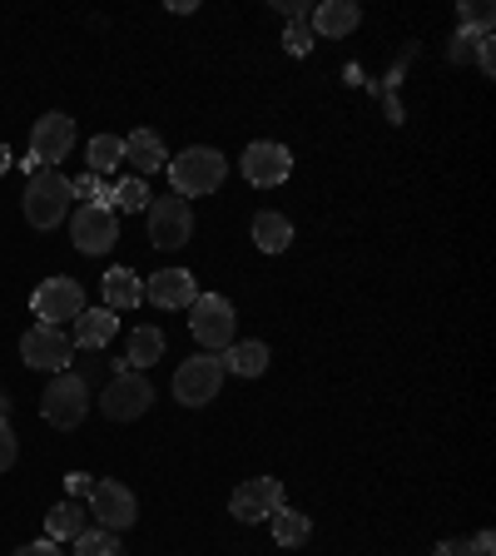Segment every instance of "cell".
Returning a JSON list of instances; mask_svg holds the SVG:
<instances>
[{"label":"cell","instance_id":"cell-37","mask_svg":"<svg viewBox=\"0 0 496 556\" xmlns=\"http://www.w3.org/2000/svg\"><path fill=\"white\" fill-rule=\"evenodd\" d=\"M472 552H476V556H492V552H496L492 532H476V536H472Z\"/></svg>","mask_w":496,"mask_h":556},{"label":"cell","instance_id":"cell-34","mask_svg":"<svg viewBox=\"0 0 496 556\" xmlns=\"http://www.w3.org/2000/svg\"><path fill=\"white\" fill-rule=\"evenodd\" d=\"M432 556H476V552H472V542H467V536H457V542H442Z\"/></svg>","mask_w":496,"mask_h":556},{"label":"cell","instance_id":"cell-40","mask_svg":"<svg viewBox=\"0 0 496 556\" xmlns=\"http://www.w3.org/2000/svg\"><path fill=\"white\" fill-rule=\"evenodd\" d=\"M5 413H11V397H5V393H0V417H5Z\"/></svg>","mask_w":496,"mask_h":556},{"label":"cell","instance_id":"cell-12","mask_svg":"<svg viewBox=\"0 0 496 556\" xmlns=\"http://www.w3.org/2000/svg\"><path fill=\"white\" fill-rule=\"evenodd\" d=\"M243 179L249 185H258V189H274V185H283L293 174V154H289V144H274V139H254L249 150H243Z\"/></svg>","mask_w":496,"mask_h":556},{"label":"cell","instance_id":"cell-18","mask_svg":"<svg viewBox=\"0 0 496 556\" xmlns=\"http://www.w3.org/2000/svg\"><path fill=\"white\" fill-rule=\"evenodd\" d=\"M363 25V11L353 5V0H323L318 11H313V25L308 30L328 35V40H343V35H353Z\"/></svg>","mask_w":496,"mask_h":556},{"label":"cell","instance_id":"cell-10","mask_svg":"<svg viewBox=\"0 0 496 556\" xmlns=\"http://www.w3.org/2000/svg\"><path fill=\"white\" fill-rule=\"evenodd\" d=\"M283 507V482L278 477H249V482L233 486V497H229V517L239 521H268L274 511Z\"/></svg>","mask_w":496,"mask_h":556},{"label":"cell","instance_id":"cell-33","mask_svg":"<svg viewBox=\"0 0 496 556\" xmlns=\"http://www.w3.org/2000/svg\"><path fill=\"white\" fill-rule=\"evenodd\" d=\"M90 486H94V477L69 472V477H65V497H90Z\"/></svg>","mask_w":496,"mask_h":556},{"label":"cell","instance_id":"cell-9","mask_svg":"<svg viewBox=\"0 0 496 556\" xmlns=\"http://www.w3.org/2000/svg\"><path fill=\"white\" fill-rule=\"evenodd\" d=\"M90 517H94V527H104V532H125V527H135V517H139L135 492H129L125 482L94 477V486H90Z\"/></svg>","mask_w":496,"mask_h":556},{"label":"cell","instance_id":"cell-3","mask_svg":"<svg viewBox=\"0 0 496 556\" xmlns=\"http://www.w3.org/2000/svg\"><path fill=\"white\" fill-rule=\"evenodd\" d=\"M21 208H25V219H30V229H55V224H65V214H69V179L60 169L30 174Z\"/></svg>","mask_w":496,"mask_h":556},{"label":"cell","instance_id":"cell-7","mask_svg":"<svg viewBox=\"0 0 496 556\" xmlns=\"http://www.w3.org/2000/svg\"><path fill=\"white\" fill-rule=\"evenodd\" d=\"M69 239H75V249L90 258L110 254L119 243V219L110 204H80L75 208V219H69Z\"/></svg>","mask_w":496,"mask_h":556},{"label":"cell","instance_id":"cell-19","mask_svg":"<svg viewBox=\"0 0 496 556\" xmlns=\"http://www.w3.org/2000/svg\"><path fill=\"white\" fill-rule=\"evenodd\" d=\"M100 293H104V308L119 313V308H139L144 303V283H139L135 268H110L100 278Z\"/></svg>","mask_w":496,"mask_h":556},{"label":"cell","instance_id":"cell-17","mask_svg":"<svg viewBox=\"0 0 496 556\" xmlns=\"http://www.w3.org/2000/svg\"><path fill=\"white\" fill-rule=\"evenodd\" d=\"M119 333V318L110 308H85L75 318V338L69 343L80 348V353H94V348H110V338Z\"/></svg>","mask_w":496,"mask_h":556},{"label":"cell","instance_id":"cell-23","mask_svg":"<svg viewBox=\"0 0 496 556\" xmlns=\"http://www.w3.org/2000/svg\"><path fill=\"white\" fill-rule=\"evenodd\" d=\"M254 243L264 254H283L293 243V224L283 214H274V208H264V214H254Z\"/></svg>","mask_w":496,"mask_h":556},{"label":"cell","instance_id":"cell-27","mask_svg":"<svg viewBox=\"0 0 496 556\" xmlns=\"http://www.w3.org/2000/svg\"><path fill=\"white\" fill-rule=\"evenodd\" d=\"M75 556H125V546H119V532L85 527V532L75 536Z\"/></svg>","mask_w":496,"mask_h":556},{"label":"cell","instance_id":"cell-31","mask_svg":"<svg viewBox=\"0 0 496 556\" xmlns=\"http://www.w3.org/2000/svg\"><path fill=\"white\" fill-rule=\"evenodd\" d=\"M15 452H21V442H15L11 417H0V472H11L15 467Z\"/></svg>","mask_w":496,"mask_h":556},{"label":"cell","instance_id":"cell-13","mask_svg":"<svg viewBox=\"0 0 496 556\" xmlns=\"http://www.w3.org/2000/svg\"><path fill=\"white\" fill-rule=\"evenodd\" d=\"M69 144H75V119H69V115L50 110V115L35 119V129H30V160L40 164V169H55V164L69 154Z\"/></svg>","mask_w":496,"mask_h":556},{"label":"cell","instance_id":"cell-35","mask_svg":"<svg viewBox=\"0 0 496 556\" xmlns=\"http://www.w3.org/2000/svg\"><path fill=\"white\" fill-rule=\"evenodd\" d=\"M278 11L289 15V21H308V5H303V0H278Z\"/></svg>","mask_w":496,"mask_h":556},{"label":"cell","instance_id":"cell-5","mask_svg":"<svg viewBox=\"0 0 496 556\" xmlns=\"http://www.w3.org/2000/svg\"><path fill=\"white\" fill-rule=\"evenodd\" d=\"M224 388V358L219 353H194L189 363H179V372H174V397L185 407H204L214 403Z\"/></svg>","mask_w":496,"mask_h":556},{"label":"cell","instance_id":"cell-21","mask_svg":"<svg viewBox=\"0 0 496 556\" xmlns=\"http://www.w3.org/2000/svg\"><path fill=\"white\" fill-rule=\"evenodd\" d=\"M85 527H90V511L75 497H65L60 507H50V517H46V542H75Z\"/></svg>","mask_w":496,"mask_h":556},{"label":"cell","instance_id":"cell-22","mask_svg":"<svg viewBox=\"0 0 496 556\" xmlns=\"http://www.w3.org/2000/svg\"><path fill=\"white\" fill-rule=\"evenodd\" d=\"M224 372H239V378H264V372H268V343H254V338L229 343V353H224Z\"/></svg>","mask_w":496,"mask_h":556},{"label":"cell","instance_id":"cell-36","mask_svg":"<svg viewBox=\"0 0 496 556\" xmlns=\"http://www.w3.org/2000/svg\"><path fill=\"white\" fill-rule=\"evenodd\" d=\"M15 556H60V546L55 542H30V546H21Z\"/></svg>","mask_w":496,"mask_h":556},{"label":"cell","instance_id":"cell-11","mask_svg":"<svg viewBox=\"0 0 496 556\" xmlns=\"http://www.w3.org/2000/svg\"><path fill=\"white\" fill-rule=\"evenodd\" d=\"M21 358L40 372H65L69 358H75V343L65 338V328H50V324H35L30 333L21 338Z\"/></svg>","mask_w":496,"mask_h":556},{"label":"cell","instance_id":"cell-30","mask_svg":"<svg viewBox=\"0 0 496 556\" xmlns=\"http://www.w3.org/2000/svg\"><path fill=\"white\" fill-rule=\"evenodd\" d=\"M283 46H289V55H308V50H313V30H308V21H293L289 30H283Z\"/></svg>","mask_w":496,"mask_h":556},{"label":"cell","instance_id":"cell-4","mask_svg":"<svg viewBox=\"0 0 496 556\" xmlns=\"http://www.w3.org/2000/svg\"><path fill=\"white\" fill-rule=\"evenodd\" d=\"M233 328H239V318H233V303L224 299V293H199V299L189 303V333L199 338V348H204V353L229 348L233 343Z\"/></svg>","mask_w":496,"mask_h":556},{"label":"cell","instance_id":"cell-39","mask_svg":"<svg viewBox=\"0 0 496 556\" xmlns=\"http://www.w3.org/2000/svg\"><path fill=\"white\" fill-rule=\"evenodd\" d=\"M11 164H15V154H11V144H0V174L11 169Z\"/></svg>","mask_w":496,"mask_h":556},{"label":"cell","instance_id":"cell-26","mask_svg":"<svg viewBox=\"0 0 496 556\" xmlns=\"http://www.w3.org/2000/svg\"><path fill=\"white\" fill-rule=\"evenodd\" d=\"M125 164V139L119 135H94L90 139V174H115Z\"/></svg>","mask_w":496,"mask_h":556},{"label":"cell","instance_id":"cell-24","mask_svg":"<svg viewBox=\"0 0 496 556\" xmlns=\"http://www.w3.org/2000/svg\"><path fill=\"white\" fill-rule=\"evenodd\" d=\"M268 527H274V542L278 546H303L313 536V521H308V511H293L289 502L268 517Z\"/></svg>","mask_w":496,"mask_h":556},{"label":"cell","instance_id":"cell-16","mask_svg":"<svg viewBox=\"0 0 496 556\" xmlns=\"http://www.w3.org/2000/svg\"><path fill=\"white\" fill-rule=\"evenodd\" d=\"M125 164L135 169V179H150V174L169 169V150L154 129H135V135H125Z\"/></svg>","mask_w":496,"mask_h":556},{"label":"cell","instance_id":"cell-32","mask_svg":"<svg viewBox=\"0 0 496 556\" xmlns=\"http://www.w3.org/2000/svg\"><path fill=\"white\" fill-rule=\"evenodd\" d=\"M476 65H482V75H496V40L492 35H476Z\"/></svg>","mask_w":496,"mask_h":556},{"label":"cell","instance_id":"cell-15","mask_svg":"<svg viewBox=\"0 0 496 556\" xmlns=\"http://www.w3.org/2000/svg\"><path fill=\"white\" fill-rule=\"evenodd\" d=\"M144 299H150L154 308H189V303L199 299V278L189 274V268H160V274H150Z\"/></svg>","mask_w":496,"mask_h":556},{"label":"cell","instance_id":"cell-29","mask_svg":"<svg viewBox=\"0 0 496 556\" xmlns=\"http://www.w3.org/2000/svg\"><path fill=\"white\" fill-rule=\"evenodd\" d=\"M69 199H85V204H110V189H104L100 174H85V179H69Z\"/></svg>","mask_w":496,"mask_h":556},{"label":"cell","instance_id":"cell-2","mask_svg":"<svg viewBox=\"0 0 496 556\" xmlns=\"http://www.w3.org/2000/svg\"><path fill=\"white\" fill-rule=\"evenodd\" d=\"M85 413H90V382L80 378V372H55L50 378V388L40 393V417H46L50 428L69 432V428H80Z\"/></svg>","mask_w":496,"mask_h":556},{"label":"cell","instance_id":"cell-28","mask_svg":"<svg viewBox=\"0 0 496 556\" xmlns=\"http://www.w3.org/2000/svg\"><path fill=\"white\" fill-rule=\"evenodd\" d=\"M492 5H486V0H462V5H457V21H462V30L467 35H492Z\"/></svg>","mask_w":496,"mask_h":556},{"label":"cell","instance_id":"cell-14","mask_svg":"<svg viewBox=\"0 0 496 556\" xmlns=\"http://www.w3.org/2000/svg\"><path fill=\"white\" fill-rule=\"evenodd\" d=\"M189 233H194V214L179 194L174 199H154L150 204V243L154 249H185Z\"/></svg>","mask_w":496,"mask_h":556},{"label":"cell","instance_id":"cell-8","mask_svg":"<svg viewBox=\"0 0 496 556\" xmlns=\"http://www.w3.org/2000/svg\"><path fill=\"white\" fill-rule=\"evenodd\" d=\"M30 308H35L40 324L60 328V324H75L90 303H85V289L75 283V278H46V283L30 293Z\"/></svg>","mask_w":496,"mask_h":556},{"label":"cell","instance_id":"cell-25","mask_svg":"<svg viewBox=\"0 0 496 556\" xmlns=\"http://www.w3.org/2000/svg\"><path fill=\"white\" fill-rule=\"evenodd\" d=\"M150 179H135V174H129V179H119L115 189H110V208H125V214H144V208H150Z\"/></svg>","mask_w":496,"mask_h":556},{"label":"cell","instance_id":"cell-20","mask_svg":"<svg viewBox=\"0 0 496 556\" xmlns=\"http://www.w3.org/2000/svg\"><path fill=\"white\" fill-rule=\"evenodd\" d=\"M160 358H164V333L144 324V328H135V333H129V353L115 363V372H129V368L144 372V368H154Z\"/></svg>","mask_w":496,"mask_h":556},{"label":"cell","instance_id":"cell-1","mask_svg":"<svg viewBox=\"0 0 496 556\" xmlns=\"http://www.w3.org/2000/svg\"><path fill=\"white\" fill-rule=\"evenodd\" d=\"M224 174H229V160H224L219 150H208V144H189L185 154L169 160V179H174V194L179 199L214 194V189L224 185Z\"/></svg>","mask_w":496,"mask_h":556},{"label":"cell","instance_id":"cell-6","mask_svg":"<svg viewBox=\"0 0 496 556\" xmlns=\"http://www.w3.org/2000/svg\"><path fill=\"white\" fill-rule=\"evenodd\" d=\"M150 403H154V382L144 378V372H135V368L115 372L110 388H104V397H100V407H104L110 422H135V417L150 413Z\"/></svg>","mask_w":496,"mask_h":556},{"label":"cell","instance_id":"cell-38","mask_svg":"<svg viewBox=\"0 0 496 556\" xmlns=\"http://www.w3.org/2000/svg\"><path fill=\"white\" fill-rule=\"evenodd\" d=\"M472 40H476V35H467V30H462V35H457V46H452V60H462V55H467V50H472Z\"/></svg>","mask_w":496,"mask_h":556}]
</instances>
